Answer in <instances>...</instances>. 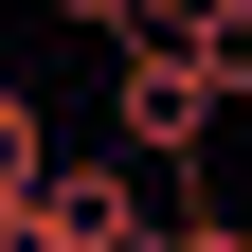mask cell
Returning <instances> with one entry per match:
<instances>
[{
	"label": "cell",
	"mask_w": 252,
	"mask_h": 252,
	"mask_svg": "<svg viewBox=\"0 0 252 252\" xmlns=\"http://www.w3.org/2000/svg\"><path fill=\"white\" fill-rule=\"evenodd\" d=\"M180 72H198V108H252V0H162Z\"/></svg>",
	"instance_id": "2"
},
{
	"label": "cell",
	"mask_w": 252,
	"mask_h": 252,
	"mask_svg": "<svg viewBox=\"0 0 252 252\" xmlns=\"http://www.w3.org/2000/svg\"><path fill=\"white\" fill-rule=\"evenodd\" d=\"M0 252H54V234H36V198H18V216H0Z\"/></svg>",
	"instance_id": "4"
},
{
	"label": "cell",
	"mask_w": 252,
	"mask_h": 252,
	"mask_svg": "<svg viewBox=\"0 0 252 252\" xmlns=\"http://www.w3.org/2000/svg\"><path fill=\"white\" fill-rule=\"evenodd\" d=\"M198 72H180V36H162V18H144V36H126L108 54V144H126V180H144V162H198Z\"/></svg>",
	"instance_id": "1"
},
{
	"label": "cell",
	"mask_w": 252,
	"mask_h": 252,
	"mask_svg": "<svg viewBox=\"0 0 252 252\" xmlns=\"http://www.w3.org/2000/svg\"><path fill=\"white\" fill-rule=\"evenodd\" d=\"M54 18H72V36H108V54H126V36H144V18H162V0H54Z\"/></svg>",
	"instance_id": "3"
}]
</instances>
